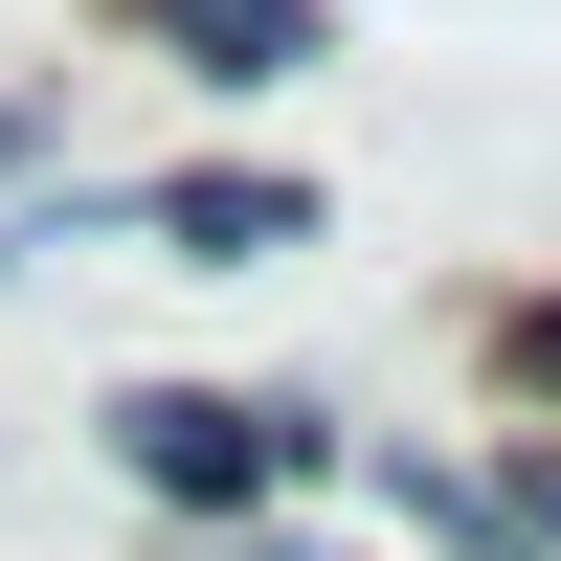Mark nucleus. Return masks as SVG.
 I'll use <instances>...</instances> for the list:
<instances>
[{
	"label": "nucleus",
	"instance_id": "f257e3e1",
	"mask_svg": "<svg viewBox=\"0 0 561 561\" xmlns=\"http://www.w3.org/2000/svg\"><path fill=\"white\" fill-rule=\"evenodd\" d=\"M113 449L180 494V517H225V494H293L314 472V404H225V382H135L113 404Z\"/></svg>",
	"mask_w": 561,
	"mask_h": 561
},
{
	"label": "nucleus",
	"instance_id": "7ed1b4c3",
	"mask_svg": "<svg viewBox=\"0 0 561 561\" xmlns=\"http://www.w3.org/2000/svg\"><path fill=\"white\" fill-rule=\"evenodd\" d=\"M158 225H180V248H203V270H248V248H293V225H314V203H293V180H180V203H158Z\"/></svg>",
	"mask_w": 561,
	"mask_h": 561
},
{
	"label": "nucleus",
	"instance_id": "f03ea898",
	"mask_svg": "<svg viewBox=\"0 0 561 561\" xmlns=\"http://www.w3.org/2000/svg\"><path fill=\"white\" fill-rule=\"evenodd\" d=\"M113 23L180 45V68H225V90H248V68H314V0H113Z\"/></svg>",
	"mask_w": 561,
	"mask_h": 561
}]
</instances>
